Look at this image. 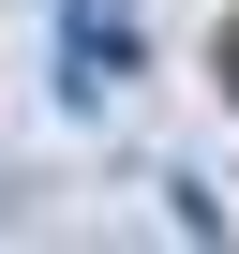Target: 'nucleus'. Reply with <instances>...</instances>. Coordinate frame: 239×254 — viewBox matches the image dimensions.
<instances>
[{"mask_svg":"<svg viewBox=\"0 0 239 254\" xmlns=\"http://www.w3.org/2000/svg\"><path fill=\"white\" fill-rule=\"evenodd\" d=\"M120 75H135V45H120V0H75V105H105Z\"/></svg>","mask_w":239,"mask_h":254,"instance_id":"obj_1","label":"nucleus"}]
</instances>
